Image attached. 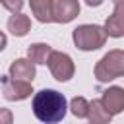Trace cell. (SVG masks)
I'll return each instance as SVG.
<instances>
[{
	"label": "cell",
	"mask_w": 124,
	"mask_h": 124,
	"mask_svg": "<svg viewBox=\"0 0 124 124\" xmlns=\"http://www.w3.org/2000/svg\"><path fill=\"white\" fill-rule=\"evenodd\" d=\"M72 39H74L76 46L81 50H97L105 45L107 35L103 31V27H99V25H79L74 29Z\"/></svg>",
	"instance_id": "cell-3"
},
{
	"label": "cell",
	"mask_w": 124,
	"mask_h": 124,
	"mask_svg": "<svg viewBox=\"0 0 124 124\" xmlns=\"http://www.w3.org/2000/svg\"><path fill=\"white\" fill-rule=\"evenodd\" d=\"M31 29V19L23 14H12L10 19H8V31L16 37H23L27 35Z\"/></svg>",
	"instance_id": "cell-10"
},
{
	"label": "cell",
	"mask_w": 124,
	"mask_h": 124,
	"mask_svg": "<svg viewBox=\"0 0 124 124\" xmlns=\"http://www.w3.org/2000/svg\"><path fill=\"white\" fill-rule=\"evenodd\" d=\"M6 43H8V39H6V35L0 31V50H4V46H6Z\"/></svg>",
	"instance_id": "cell-17"
},
{
	"label": "cell",
	"mask_w": 124,
	"mask_h": 124,
	"mask_svg": "<svg viewBox=\"0 0 124 124\" xmlns=\"http://www.w3.org/2000/svg\"><path fill=\"white\" fill-rule=\"evenodd\" d=\"M52 21L56 23H68L79 14V2L78 0H52Z\"/></svg>",
	"instance_id": "cell-5"
},
{
	"label": "cell",
	"mask_w": 124,
	"mask_h": 124,
	"mask_svg": "<svg viewBox=\"0 0 124 124\" xmlns=\"http://www.w3.org/2000/svg\"><path fill=\"white\" fill-rule=\"evenodd\" d=\"M2 93L8 101H21L33 93V87H31V83L17 81V79H12L10 76H6V78H2Z\"/></svg>",
	"instance_id": "cell-6"
},
{
	"label": "cell",
	"mask_w": 124,
	"mask_h": 124,
	"mask_svg": "<svg viewBox=\"0 0 124 124\" xmlns=\"http://www.w3.org/2000/svg\"><path fill=\"white\" fill-rule=\"evenodd\" d=\"M12 122H14L12 110H8V108H0V124H12Z\"/></svg>",
	"instance_id": "cell-15"
},
{
	"label": "cell",
	"mask_w": 124,
	"mask_h": 124,
	"mask_svg": "<svg viewBox=\"0 0 124 124\" xmlns=\"http://www.w3.org/2000/svg\"><path fill=\"white\" fill-rule=\"evenodd\" d=\"M70 108H72V114H74V116H78V118H85V116H87L89 103H87L83 97H74L72 103H70Z\"/></svg>",
	"instance_id": "cell-14"
},
{
	"label": "cell",
	"mask_w": 124,
	"mask_h": 124,
	"mask_svg": "<svg viewBox=\"0 0 124 124\" xmlns=\"http://www.w3.org/2000/svg\"><path fill=\"white\" fill-rule=\"evenodd\" d=\"M2 6H4V8H8V10H12L14 14H16V12L19 14V10L23 8V2H21V0H17V2H4Z\"/></svg>",
	"instance_id": "cell-16"
},
{
	"label": "cell",
	"mask_w": 124,
	"mask_h": 124,
	"mask_svg": "<svg viewBox=\"0 0 124 124\" xmlns=\"http://www.w3.org/2000/svg\"><path fill=\"white\" fill-rule=\"evenodd\" d=\"M101 105L105 107V110L110 116L122 112V108H124V91H122V87H108L103 93Z\"/></svg>",
	"instance_id": "cell-7"
},
{
	"label": "cell",
	"mask_w": 124,
	"mask_h": 124,
	"mask_svg": "<svg viewBox=\"0 0 124 124\" xmlns=\"http://www.w3.org/2000/svg\"><path fill=\"white\" fill-rule=\"evenodd\" d=\"M50 4H52V0H31L29 2L31 12L35 14V17L41 23L52 21V8H50Z\"/></svg>",
	"instance_id": "cell-12"
},
{
	"label": "cell",
	"mask_w": 124,
	"mask_h": 124,
	"mask_svg": "<svg viewBox=\"0 0 124 124\" xmlns=\"http://www.w3.org/2000/svg\"><path fill=\"white\" fill-rule=\"evenodd\" d=\"M10 78L17 79V81L31 83L33 78H35V66L25 58H17V60H14L10 64Z\"/></svg>",
	"instance_id": "cell-9"
},
{
	"label": "cell",
	"mask_w": 124,
	"mask_h": 124,
	"mask_svg": "<svg viewBox=\"0 0 124 124\" xmlns=\"http://www.w3.org/2000/svg\"><path fill=\"white\" fill-rule=\"evenodd\" d=\"M122 74H124V52L118 48L105 54L95 66V78L99 81H110L114 78H120Z\"/></svg>",
	"instance_id": "cell-2"
},
{
	"label": "cell",
	"mask_w": 124,
	"mask_h": 124,
	"mask_svg": "<svg viewBox=\"0 0 124 124\" xmlns=\"http://www.w3.org/2000/svg\"><path fill=\"white\" fill-rule=\"evenodd\" d=\"M50 54H52V48L46 43H35V45H29L27 48V56L31 64H46Z\"/></svg>",
	"instance_id": "cell-11"
},
{
	"label": "cell",
	"mask_w": 124,
	"mask_h": 124,
	"mask_svg": "<svg viewBox=\"0 0 124 124\" xmlns=\"http://www.w3.org/2000/svg\"><path fill=\"white\" fill-rule=\"evenodd\" d=\"M33 114L45 124H56L66 116V99L54 89H43L33 97Z\"/></svg>",
	"instance_id": "cell-1"
},
{
	"label": "cell",
	"mask_w": 124,
	"mask_h": 124,
	"mask_svg": "<svg viewBox=\"0 0 124 124\" xmlns=\"http://www.w3.org/2000/svg\"><path fill=\"white\" fill-rule=\"evenodd\" d=\"M103 31H105V35H110V37H122L124 35V2H116L114 14L107 19Z\"/></svg>",
	"instance_id": "cell-8"
},
{
	"label": "cell",
	"mask_w": 124,
	"mask_h": 124,
	"mask_svg": "<svg viewBox=\"0 0 124 124\" xmlns=\"http://www.w3.org/2000/svg\"><path fill=\"white\" fill-rule=\"evenodd\" d=\"M46 64L50 68V74L58 81H68L74 76V62H72V58L66 52L52 50V54L48 56V62Z\"/></svg>",
	"instance_id": "cell-4"
},
{
	"label": "cell",
	"mask_w": 124,
	"mask_h": 124,
	"mask_svg": "<svg viewBox=\"0 0 124 124\" xmlns=\"http://www.w3.org/2000/svg\"><path fill=\"white\" fill-rule=\"evenodd\" d=\"M87 116H89L91 124H108L110 118H112V116L105 110V107L101 105V101H93V103H89Z\"/></svg>",
	"instance_id": "cell-13"
}]
</instances>
